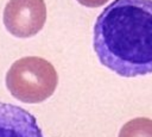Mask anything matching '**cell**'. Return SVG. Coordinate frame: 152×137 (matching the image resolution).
<instances>
[{
  "label": "cell",
  "mask_w": 152,
  "mask_h": 137,
  "mask_svg": "<svg viewBox=\"0 0 152 137\" xmlns=\"http://www.w3.org/2000/svg\"><path fill=\"white\" fill-rule=\"evenodd\" d=\"M93 47L106 68L124 78L152 73V0H114L99 15Z\"/></svg>",
  "instance_id": "1"
},
{
  "label": "cell",
  "mask_w": 152,
  "mask_h": 137,
  "mask_svg": "<svg viewBox=\"0 0 152 137\" xmlns=\"http://www.w3.org/2000/svg\"><path fill=\"white\" fill-rule=\"evenodd\" d=\"M57 83L55 67L37 56L19 58L6 74V87L11 95L26 104H38L49 99L55 93Z\"/></svg>",
  "instance_id": "2"
},
{
  "label": "cell",
  "mask_w": 152,
  "mask_h": 137,
  "mask_svg": "<svg viewBox=\"0 0 152 137\" xmlns=\"http://www.w3.org/2000/svg\"><path fill=\"white\" fill-rule=\"evenodd\" d=\"M3 20L12 36L19 38L36 36L46 20L44 0H10L4 8Z\"/></svg>",
  "instance_id": "3"
},
{
  "label": "cell",
  "mask_w": 152,
  "mask_h": 137,
  "mask_svg": "<svg viewBox=\"0 0 152 137\" xmlns=\"http://www.w3.org/2000/svg\"><path fill=\"white\" fill-rule=\"evenodd\" d=\"M0 137H44L37 119L19 106L0 103Z\"/></svg>",
  "instance_id": "4"
},
{
  "label": "cell",
  "mask_w": 152,
  "mask_h": 137,
  "mask_svg": "<svg viewBox=\"0 0 152 137\" xmlns=\"http://www.w3.org/2000/svg\"><path fill=\"white\" fill-rule=\"evenodd\" d=\"M118 137H152V119L139 117L127 122Z\"/></svg>",
  "instance_id": "5"
},
{
  "label": "cell",
  "mask_w": 152,
  "mask_h": 137,
  "mask_svg": "<svg viewBox=\"0 0 152 137\" xmlns=\"http://www.w3.org/2000/svg\"><path fill=\"white\" fill-rule=\"evenodd\" d=\"M79 1L81 5L86 6V7H100V6H104L106 3H108L109 0H76Z\"/></svg>",
  "instance_id": "6"
}]
</instances>
